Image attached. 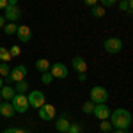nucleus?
Segmentation results:
<instances>
[{"mask_svg": "<svg viewBox=\"0 0 133 133\" xmlns=\"http://www.w3.org/2000/svg\"><path fill=\"white\" fill-rule=\"evenodd\" d=\"M14 114H16V112H14V107H12V103H11V101H2V103H0V115H4V117L11 119Z\"/></svg>", "mask_w": 133, "mask_h": 133, "instance_id": "obj_13", "label": "nucleus"}, {"mask_svg": "<svg viewBox=\"0 0 133 133\" xmlns=\"http://www.w3.org/2000/svg\"><path fill=\"white\" fill-rule=\"evenodd\" d=\"M99 130H101L103 133H110L112 131V124H110V121H108V119L99 121Z\"/></svg>", "mask_w": 133, "mask_h": 133, "instance_id": "obj_21", "label": "nucleus"}, {"mask_svg": "<svg viewBox=\"0 0 133 133\" xmlns=\"http://www.w3.org/2000/svg\"><path fill=\"white\" fill-rule=\"evenodd\" d=\"M27 66H25V64H18V66H16V68H12V69H11L9 71V75H7V76H5V80H7V82H21V80H25V76H27Z\"/></svg>", "mask_w": 133, "mask_h": 133, "instance_id": "obj_5", "label": "nucleus"}, {"mask_svg": "<svg viewBox=\"0 0 133 133\" xmlns=\"http://www.w3.org/2000/svg\"><path fill=\"white\" fill-rule=\"evenodd\" d=\"M110 112H112V110L107 107V103H101V105H94V110H92L94 117H96V119H99V121H105V119H108Z\"/></svg>", "mask_w": 133, "mask_h": 133, "instance_id": "obj_10", "label": "nucleus"}, {"mask_svg": "<svg viewBox=\"0 0 133 133\" xmlns=\"http://www.w3.org/2000/svg\"><path fill=\"white\" fill-rule=\"evenodd\" d=\"M9 53H11V57H18V55H21V48L18 44H14V46H11Z\"/></svg>", "mask_w": 133, "mask_h": 133, "instance_id": "obj_26", "label": "nucleus"}, {"mask_svg": "<svg viewBox=\"0 0 133 133\" xmlns=\"http://www.w3.org/2000/svg\"><path fill=\"white\" fill-rule=\"evenodd\" d=\"M5 5H7V0H0V11L5 9Z\"/></svg>", "mask_w": 133, "mask_h": 133, "instance_id": "obj_31", "label": "nucleus"}, {"mask_svg": "<svg viewBox=\"0 0 133 133\" xmlns=\"http://www.w3.org/2000/svg\"><path fill=\"white\" fill-rule=\"evenodd\" d=\"M55 107L53 105H48V103H44L41 108H37V115H39V119L41 121H51V119H55Z\"/></svg>", "mask_w": 133, "mask_h": 133, "instance_id": "obj_9", "label": "nucleus"}, {"mask_svg": "<svg viewBox=\"0 0 133 133\" xmlns=\"http://www.w3.org/2000/svg\"><path fill=\"white\" fill-rule=\"evenodd\" d=\"M83 4H85V5H89V7H92V5H96V4H98V0H83Z\"/></svg>", "mask_w": 133, "mask_h": 133, "instance_id": "obj_29", "label": "nucleus"}, {"mask_svg": "<svg viewBox=\"0 0 133 133\" xmlns=\"http://www.w3.org/2000/svg\"><path fill=\"white\" fill-rule=\"evenodd\" d=\"M71 66H73V69H75L76 73H85V71H87V62H85V59L80 57V55L73 57Z\"/></svg>", "mask_w": 133, "mask_h": 133, "instance_id": "obj_12", "label": "nucleus"}, {"mask_svg": "<svg viewBox=\"0 0 133 133\" xmlns=\"http://www.w3.org/2000/svg\"><path fill=\"white\" fill-rule=\"evenodd\" d=\"M89 96H91V101L94 103V105H101V103H107L108 101V91L105 89V87H101V85H94L91 89V92H89Z\"/></svg>", "mask_w": 133, "mask_h": 133, "instance_id": "obj_2", "label": "nucleus"}, {"mask_svg": "<svg viewBox=\"0 0 133 133\" xmlns=\"http://www.w3.org/2000/svg\"><path fill=\"white\" fill-rule=\"evenodd\" d=\"M16 37L20 43H29L32 39V30L29 25H18V30H16Z\"/></svg>", "mask_w": 133, "mask_h": 133, "instance_id": "obj_11", "label": "nucleus"}, {"mask_svg": "<svg viewBox=\"0 0 133 133\" xmlns=\"http://www.w3.org/2000/svg\"><path fill=\"white\" fill-rule=\"evenodd\" d=\"M50 61L48 59H37L36 61V69L39 73H46V71H50Z\"/></svg>", "mask_w": 133, "mask_h": 133, "instance_id": "obj_16", "label": "nucleus"}, {"mask_svg": "<svg viewBox=\"0 0 133 133\" xmlns=\"http://www.w3.org/2000/svg\"><path fill=\"white\" fill-rule=\"evenodd\" d=\"M2 133H12V128H7V130H4Z\"/></svg>", "mask_w": 133, "mask_h": 133, "instance_id": "obj_36", "label": "nucleus"}, {"mask_svg": "<svg viewBox=\"0 0 133 133\" xmlns=\"http://www.w3.org/2000/svg\"><path fill=\"white\" fill-rule=\"evenodd\" d=\"M4 18H5V21L18 23L20 18H21V9L18 5H5V9H4Z\"/></svg>", "mask_w": 133, "mask_h": 133, "instance_id": "obj_8", "label": "nucleus"}, {"mask_svg": "<svg viewBox=\"0 0 133 133\" xmlns=\"http://www.w3.org/2000/svg\"><path fill=\"white\" fill-rule=\"evenodd\" d=\"M69 124H71V123L68 121V115L64 114L62 117H59V119L55 121V130L61 131V133H66V131H68V128H69Z\"/></svg>", "mask_w": 133, "mask_h": 133, "instance_id": "obj_15", "label": "nucleus"}, {"mask_svg": "<svg viewBox=\"0 0 133 133\" xmlns=\"http://www.w3.org/2000/svg\"><path fill=\"white\" fill-rule=\"evenodd\" d=\"M12 133H29V131H25V130H20V128H12Z\"/></svg>", "mask_w": 133, "mask_h": 133, "instance_id": "obj_33", "label": "nucleus"}, {"mask_svg": "<svg viewBox=\"0 0 133 133\" xmlns=\"http://www.w3.org/2000/svg\"><path fill=\"white\" fill-rule=\"evenodd\" d=\"M14 94H16L14 87H11L9 83H7V85H2V89H0V96H2V101H11V99L14 98Z\"/></svg>", "mask_w": 133, "mask_h": 133, "instance_id": "obj_14", "label": "nucleus"}, {"mask_svg": "<svg viewBox=\"0 0 133 133\" xmlns=\"http://www.w3.org/2000/svg\"><path fill=\"white\" fill-rule=\"evenodd\" d=\"M9 64L7 62H0V76H7L9 75Z\"/></svg>", "mask_w": 133, "mask_h": 133, "instance_id": "obj_25", "label": "nucleus"}, {"mask_svg": "<svg viewBox=\"0 0 133 133\" xmlns=\"http://www.w3.org/2000/svg\"><path fill=\"white\" fill-rule=\"evenodd\" d=\"M2 85H4V80H2V76H0V89H2Z\"/></svg>", "mask_w": 133, "mask_h": 133, "instance_id": "obj_37", "label": "nucleus"}, {"mask_svg": "<svg viewBox=\"0 0 133 133\" xmlns=\"http://www.w3.org/2000/svg\"><path fill=\"white\" fill-rule=\"evenodd\" d=\"M11 103H12V107H14V112L16 114H25L29 112V99H27V94H14V98L11 99Z\"/></svg>", "mask_w": 133, "mask_h": 133, "instance_id": "obj_4", "label": "nucleus"}, {"mask_svg": "<svg viewBox=\"0 0 133 133\" xmlns=\"http://www.w3.org/2000/svg\"><path fill=\"white\" fill-rule=\"evenodd\" d=\"M7 5H18V0H7Z\"/></svg>", "mask_w": 133, "mask_h": 133, "instance_id": "obj_34", "label": "nucleus"}, {"mask_svg": "<svg viewBox=\"0 0 133 133\" xmlns=\"http://www.w3.org/2000/svg\"><path fill=\"white\" fill-rule=\"evenodd\" d=\"M27 99H29V107L37 110L46 103V96L43 91H29L27 92Z\"/></svg>", "mask_w": 133, "mask_h": 133, "instance_id": "obj_3", "label": "nucleus"}, {"mask_svg": "<svg viewBox=\"0 0 133 133\" xmlns=\"http://www.w3.org/2000/svg\"><path fill=\"white\" fill-rule=\"evenodd\" d=\"M0 103H2V96H0Z\"/></svg>", "mask_w": 133, "mask_h": 133, "instance_id": "obj_38", "label": "nucleus"}, {"mask_svg": "<svg viewBox=\"0 0 133 133\" xmlns=\"http://www.w3.org/2000/svg\"><path fill=\"white\" fill-rule=\"evenodd\" d=\"M112 133H128L126 130H115V131H112Z\"/></svg>", "mask_w": 133, "mask_h": 133, "instance_id": "obj_35", "label": "nucleus"}, {"mask_svg": "<svg viewBox=\"0 0 133 133\" xmlns=\"http://www.w3.org/2000/svg\"><path fill=\"white\" fill-rule=\"evenodd\" d=\"M50 73H51L53 78H57V80H64V78H68L69 69L66 68V64H62V62H55V64H51V66H50Z\"/></svg>", "mask_w": 133, "mask_h": 133, "instance_id": "obj_7", "label": "nucleus"}, {"mask_svg": "<svg viewBox=\"0 0 133 133\" xmlns=\"http://www.w3.org/2000/svg\"><path fill=\"white\" fill-rule=\"evenodd\" d=\"M98 2H99V5H101V7H105V9H107V7H112L117 0H98Z\"/></svg>", "mask_w": 133, "mask_h": 133, "instance_id": "obj_27", "label": "nucleus"}, {"mask_svg": "<svg viewBox=\"0 0 133 133\" xmlns=\"http://www.w3.org/2000/svg\"><path fill=\"white\" fill-rule=\"evenodd\" d=\"M91 14L94 16V18H103L105 16V7H101V5H92L91 7Z\"/></svg>", "mask_w": 133, "mask_h": 133, "instance_id": "obj_20", "label": "nucleus"}, {"mask_svg": "<svg viewBox=\"0 0 133 133\" xmlns=\"http://www.w3.org/2000/svg\"><path fill=\"white\" fill-rule=\"evenodd\" d=\"M78 80H80V82H85V80H87V75H85V73H78Z\"/></svg>", "mask_w": 133, "mask_h": 133, "instance_id": "obj_30", "label": "nucleus"}, {"mask_svg": "<svg viewBox=\"0 0 133 133\" xmlns=\"http://www.w3.org/2000/svg\"><path fill=\"white\" fill-rule=\"evenodd\" d=\"M11 59H12V57H11L9 51H4V53H0V61H2V62H7V64H9Z\"/></svg>", "mask_w": 133, "mask_h": 133, "instance_id": "obj_28", "label": "nucleus"}, {"mask_svg": "<svg viewBox=\"0 0 133 133\" xmlns=\"http://www.w3.org/2000/svg\"><path fill=\"white\" fill-rule=\"evenodd\" d=\"M5 25V18H4V14H0V29Z\"/></svg>", "mask_w": 133, "mask_h": 133, "instance_id": "obj_32", "label": "nucleus"}, {"mask_svg": "<svg viewBox=\"0 0 133 133\" xmlns=\"http://www.w3.org/2000/svg\"><path fill=\"white\" fill-rule=\"evenodd\" d=\"M55 78L51 76V73L50 71H46V73H41V83H44V85H50L51 82H53Z\"/></svg>", "mask_w": 133, "mask_h": 133, "instance_id": "obj_22", "label": "nucleus"}, {"mask_svg": "<svg viewBox=\"0 0 133 133\" xmlns=\"http://www.w3.org/2000/svg\"><path fill=\"white\" fill-rule=\"evenodd\" d=\"M103 48L107 53H119V51L123 50V41L119 39V37H108V39H105L103 41Z\"/></svg>", "mask_w": 133, "mask_h": 133, "instance_id": "obj_6", "label": "nucleus"}, {"mask_svg": "<svg viewBox=\"0 0 133 133\" xmlns=\"http://www.w3.org/2000/svg\"><path fill=\"white\" fill-rule=\"evenodd\" d=\"M82 110H83V114H92V110H94V103L92 101H85L82 105Z\"/></svg>", "mask_w": 133, "mask_h": 133, "instance_id": "obj_24", "label": "nucleus"}, {"mask_svg": "<svg viewBox=\"0 0 133 133\" xmlns=\"http://www.w3.org/2000/svg\"><path fill=\"white\" fill-rule=\"evenodd\" d=\"M2 30H4L5 36H12V34H16V30H18V25L12 23V21H5V25L2 27Z\"/></svg>", "mask_w": 133, "mask_h": 133, "instance_id": "obj_19", "label": "nucleus"}, {"mask_svg": "<svg viewBox=\"0 0 133 133\" xmlns=\"http://www.w3.org/2000/svg\"><path fill=\"white\" fill-rule=\"evenodd\" d=\"M82 131H83L82 124H78V123H71V124H69V128H68V131H66V133H82Z\"/></svg>", "mask_w": 133, "mask_h": 133, "instance_id": "obj_23", "label": "nucleus"}, {"mask_svg": "<svg viewBox=\"0 0 133 133\" xmlns=\"http://www.w3.org/2000/svg\"><path fill=\"white\" fill-rule=\"evenodd\" d=\"M119 9L126 12V14H131L133 11V0H119Z\"/></svg>", "mask_w": 133, "mask_h": 133, "instance_id": "obj_17", "label": "nucleus"}, {"mask_svg": "<svg viewBox=\"0 0 133 133\" xmlns=\"http://www.w3.org/2000/svg\"><path fill=\"white\" fill-rule=\"evenodd\" d=\"M110 124L115 130H128L131 126V114L126 108H115L114 112H110Z\"/></svg>", "mask_w": 133, "mask_h": 133, "instance_id": "obj_1", "label": "nucleus"}, {"mask_svg": "<svg viewBox=\"0 0 133 133\" xmlns=\"http://www.w3.org/2000/svg\"><path fill=\"white\" fill-rule=\"evenodd\" d=\"M14 91L18 92V94H27V92L30 91V85H29V82H27V80H21V82H16Z\"/></svg>", "mask_w": 133, "mask_h": 133, "instance_id": "obj_18", "label": "nucleus"}]
</instances>
